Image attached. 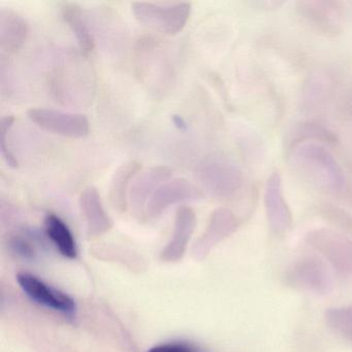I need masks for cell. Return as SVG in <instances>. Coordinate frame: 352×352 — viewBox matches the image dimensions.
<instances>
[{
    "mask_svg": "<svg viewBox=\"0 0 352 352\" xmlns=\"http://www.w3.org/2000/svg\"><path fill=\"white\" fill-rule=\"evenodd\" d=\"M287 162L292 172L311 186L327 195H339L346 178L335 156L319 142H298L288 146Z\"/></svg>",
    "mask_w": 352,
    "mask_h": 352,
    "instance_id": "cell-1",
    "label": "cell"
},
{
    "mask_svg": "<svg viewBox=\"0 0 352 352\" xmlns=\"http://www.w3.org/2000/svg\"><path fill=\"white\" fill-rule=\"evenodd\" d=\"M201 188L219 199H230L239 195L244 186V176L232 160L223 156L206 160L195 172Z\"/></svg>",
    "mask_w": 352,
    "mask_h": 352,
    "instance_id": "cell-2",
    "label": "cell"
},
{
    "mask_svg": "<svg viewBox=\"0 0 352 352\" xmlns=\"http://www.w3.org/2000/svg\"><path fill=\"white\" fill-rule=\"evenodd\" d=\"M135 19L154 32L174 36L186 25L191 13L189 3H151L135 1L131 3Z\"/></svg>",
    "mask_w": 352,
    "mask_h": 352,
    "instance_id": "cell-3",
    "label": "cell"
},
{
    "mask_svg": "<svg viewBox=\"0 0 352 352\" xmlns=\"http://www.w3.org/2000/svg\"><path fill=\"white\" fill-rule=\"evenodd\" d=\"M296 12L313 32L325 38H337L344 32L345 7L338 0H300Z\"/></svg>",
    "mask_w": 352,
    "mask_h": 352,
    "instance_id": "cell-4",
    "label": "cell"
},
{
    "mask_svg": "<svg viewBox=\"0 0 352 352\" xmlns=\"http://www.w3.org/2000/svg\"><path fill=\"white\" fill-rule=\"evenodd\" d=\"M28 115L41 129L61 137L81 139L88 135L90 131L89 120L78 113L40 108L32 109Z\"/></svg>",
    "mask_w": 352,
    "mask_h": 352,
    "instance_id": "cell-5",
    "label": "cell"
},
{
    "mask_svg": "<svg viewBox=\"0 0 352 352\" xmlns=\"http://www.w3.org/2000/svg\"><path fill=\"white\" fill-rule=\"evenodd\" d=\"M20 287L34 302L63 313L76 310L75 300L65 292L52 287L32 274L22 272L17 275Z\"/></svg>",
    "mask_w": 352,
    "mask_h": 352,
    "instance_id": "cell-6",
    "label": "cell"
},
{
    "mask_svg": "<svg viewBox=\"0 0 352 352\" xmlns=\"http://www.w3.org/2000/svg\"><path fill=\"white\" fill-rule=\"evenodd\" d=\"M204 197L201 187L185 178L170 179L158 187L148 203V213L152 216L164 212L174 204L185 201H195Z\"/></svg>",
    "mask_w": 352,
    "mask_h": 352,
    "instance_id": "cell-7",
    "label": "cell"
},
{
    "mask_svg": "<svg viewBox=\"0 0 352 352\" xmlns=\"http://www.w3.org/2000/svg\"><path fill=\"white\" fill-rule=\"evenodd\" d=\"M265 207L270 226L276 232H283L292 224V213L284 197L281 175L272 173L265 187Z\"/></svg>",
    "mask_w": 352,
    "mask_h": 352,
    "instance_id": "cell-8",
    "label": "cell"
},
{
    "mask_svg": "<svg viewBox=\"0 0 352 352\" xmlns=\"http://www.w3.org/2000/svg\"><path fill=\"white\" fill-rule=\"evenodd\" d=\"M309 241L340 269H352V241L327 230L311 232Z\"/></svg>",
    "mask_w": 352,
    "mask_h": 352,
    "instance_id": "cell-9",
    "label": "cell"
},
{
    "mask_svg": "<svg viewBox=\"0 0 352 352\" xmlns=\"http://www.w3.org/2000/svg\"><path fill=\"white\" fill-rule=\"evenodd\" d=\"M172 176L173 170L168 166H153L141 170L133 179L129 191V199L131 205L137 210H142L145 206L147 207L158 187L170 180Z\"/></svg>",
    "mask_w": 352,
    "mask_h": 352,
    "instance_id": "cell-10",
    "label": "cell"
},
{
    "mask_svg": "<svg viewBox=\"0 0 352 352\" xmlns=\"http://www.w3.org/2000/svg\"><path fill=\"white\" fill-rule=\"evenodd\" d=\"M28 34V24L23 16L13 9L0 10V48L9 54L17 52Z\"/></svg>",
    "mask_w": 352,
    "mask_h": 352,
    "instance_id": "cell-11",
    "label": "cell"
},
{
    "mask_svg": "<svg viewBox=\"0 0 352 352\" xmlns=\"http://www.w3.org/2000/svg\"><path fill=\"white\" fill-rule=\"evenodd\" d=\"M333 81L329 74L317 71L309 76L302 89V110L314 112L318 110L331 96Z\"/></svg>",
    "mask_w": 352,
    "mask_h": 352,
    "instance_id": "cell-12",
    "label": "cell"
},
{
    "mask_svg": "<svg viewBox=\"0 0 352 352\" xmlns=\"http://www.w3.org/2000/svg\"><path fill=\"white\" fill-rule=\"evenodd\" d=\"M142 166L135 160L121 164L113 175L109 186V199L113 207L118 210L126 208L129 191L133 179L141 172Z\"/></svg>",
    "mask_w": 352,
    "mask_h": 352,
    "instance_id": "cell-13",
    "label": "cell"
},
{
    "mask_svg": "<svg viewBox=\"0 0 352 352\" xmlns=\"http://www.w3.org/2000/svg\"><path fill=\"white\" fill-rule=\"evenodd\" d=\"M60 11L63 20L76 36L82 52L85 55L91 53L96 47V42L83 9L76 3H63Z\"/></svg>",
    "mask_w": 352,
    "mask_h": 352,
    "instance_id": "cell-14",
    "label": "cell"
},
{
    "mask_svg": "<svg viewBox=\"0 0 352 352\" xmlns=\"http://www.w3.org/2000/svg\"><path fill=\"white\" fill-rule=\"evenodd\" d=\"M80 208L91 232H104L110 228V218L104 211L102 197L96 187L88 186L82 190L80 195Z\"/></svg>",
    "mask_w": 352,
    "mask_h": 352,
    "instance_id": "cell-15",
    "label": "cell"
},
{
    "mask_svg": "<svg viewBox=\"0 0 352 352\" xmlns=\"http://www.w3.org/2000/svg\"><path fill=\"white\" fill-rule=\"evenodd\" d=\"M80 69H63L60 71L57 69L56 74L53 77L52 91L54 92L55 96L60 100L61 102H75V100H79L78 96H87V94L82 91V84L86 86H90V83H85L82 80V75L84 74L79 73Z\"/></svg>",
    "mask_w": 352,
    "mask_h": 352,
    "instance_id": "cell-16",
    "label": "cell"
},
{
    "mask_svg": "<svg viewBox=\"0 0 352 352\" xmlns=\"http://www.w3.org/2000/svg\"><path fill=\"white\" fill-rule=\"evenodd\" d=\"M47 236L54 243L59 252L67 258H76L78 249L73 232L65 221L55 214H48L45 219Z\"/></svg>",
    "mask_w": 352,
    "mask_h": 352,
    "instance_id": "cell-17",
    "label": "cell"
},
{
    "mask_svg": "<svg viewBox=\"0 0 352 352\" xmlns=\"http://www.w3.org/2000/svg\"><path fill=\"white\" fill-rule=\"evenodd\" d=\"M289 144L298 143V142H319V143H335L337 137L335 133L316 121H302L298 123L289 133Z\"/></svg>",
    "mask_w": 352,
    "mask_h": 352,
    "instance_id": "cell-18",
    "label": "cell"
},
{
    "mask_svg": "<svg viewBox=\"0 0 352 352\" xmlns=\"http://www.w3.org/2000/svg\"><path fill=\"white\" fill-rule=\"evenodd\" d=\"M325 320L336 333L352 342V306L329 309Z\"/></svg>",
    "mask_w": 352,
    "mask_h": 352,
    "instance_id": "cell-19",
    "label": "cell"
},
{
    "mask_svg": "<svg viewBox=\"0 0 352 352\" xmlns=\"http://www.w3.org/2000/svg\"><path fill=\"white\" fill-rule=\"evenodd\" d=\"M14 121H15V118L12 115L3 117L1 119V122H0V150H1V155H3V160H6L8 166L16 168H18L17 158L15 157L13 152L10 149L9 145H8V135L13 127Z\"/></svg>",
    "mask_w": 352,
    "mask_h": 352,
    "instance_id": "cell-20",
    "label": "cell"
},
{
    "mask_svg": "<svg viewBox=\"0 0 352 352\" xmlns=\"http://www.w3.org/2000/svg\"><path fill=\"white\" fill-rule=\"evenodd\" d=\"M32 236L34 234L30 232H20L14 236L12 239V245H13L14 249L23 256H34L36 240V236Z\"/></svg>",
    "mask_w": 352,
    "mask_h": 352,
    "instance_id": "cell-21",
    "label": "cell"
},
{
    "mask_svg": "<svg viewBox=\"0 0 352 352\" xmlns=\"http://www.w3.org/2000/svg\"><path fill=\"white\" fill-rule=\"evenodd\" d=\"M148 352H195V350L188 344L168 343L154 346Z\"/></svg>",
    "mask_w": 352,
    "mask_h": 352,
    "instance_id": "cell-22",
    "label": "cell"
},
{
    "mask_svg": "<svg viewBox=\"0 0 352 352\" xmlns=\"http://www.w3.org/2000/svg\"><path fill=\"white\" fill-rule=\"evenodd\" d=\"M345 108L346 111L352 115V94H350V96L346 98Z\"/></svg>",
    "mask_w": 352,
    "mask_h": 352,
    "instance_id": "cell-23",
    "label": "cell"
}]
</instances>
